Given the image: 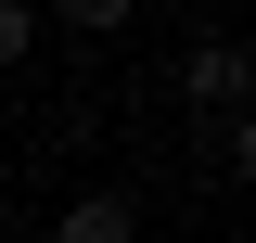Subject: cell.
Instances as JSON below:
<instances>
[{
  "label": "cell",
  "instance_id": "obj_1",
  "mask_svg": "<svg viewBox=\"0 0 256 243\" xmlns=\"http://www.w3.org/2000/svg\"><path fill=\"white\" fill-rule=\"evenodd\" d=\"M244 90H256V52H244L230 26H205V38L180 52V102H192V116H244Z\"/></svg>",
  "mask_w": 256,
  "mask_h": 243
},
{
  "label": "cell",
  "instance_id": "obj_2",
  "mask_svg": "<svg viewBox=\"0 0 256 243\" xmlns=\"http://www.w3.org/2000/svg\"><path fill=\"white\" fill-rule=\"evenodd\" d=\"M52 243H141V205H128V192H77V205L52 218Z\"/></svg>",
  "mask_w": 256,
  "mask_h": 243
},
{
  "label": "cell",
  "instance_id": "obj_3",
  "mask_svg": "<svg viewBox=\"0 0 256 243\" xmlns=\"http://www.w3.org/2000/svg\"><path fill=\"white\" fill-rule=\"evenodd\" d=\"M205 166L244 180V166H256V128H244V116H205Z\"/></svg>",
  "mask_w": 256,
  "mask_h": 243
},
{
  "label": "cell",
  "instance_id": "obj_4",
  "mask_svg": "<svg viewBox=\"0 0 256 243\" xmlns=\"http://www.w3.org/2000/svg\"><path fill=\"white\" fill-rule=\"evenodd\" d=\"M52 13H64V26H77V38H116L128 13H141V0H52Z\"/></svg>",
  "mask_w": 256,
  "mask_h": 243
},
{
  "label": "cell",
  "instance_id": "obj_5",
  "mask_svg": "<svg viewBox=\"0 0 256 243\" xmlns=\"http://www.w3.org/2000/svg\"><path fill=\"white\" fill-rule=\"evenodd\" d=\"M26 38H38V13H26V0H0V64H26Z\"/></svg>",
  "mask_w": 256,
  "mask_h": 243
}]
</instances>
